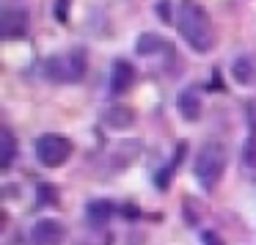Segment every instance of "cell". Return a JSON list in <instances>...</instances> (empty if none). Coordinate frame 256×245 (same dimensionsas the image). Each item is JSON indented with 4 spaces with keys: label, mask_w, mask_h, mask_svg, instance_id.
Instances as JSON below:
<instances>
[{
    "label": "cell",
    "mask_w": 256,
    "mask_h": 245,
    "mask_svg": "<svg viewBox=\"0 0 256 245\" xmlns=\"http://www.w3.org/2000/svg\"><path fill=\"white\" fill-rule=\"evenodd\" d=\"M168 8H171V0H160V3H157V14H160L162 22H174V17H171Z\"/></svg>",
    "instance_id": "17"
},
{
    "label": "cell",
    "mask_w": 256,
    "mask_h": 245,
    "mask_svg": "<svg viewBox=\"0 0 256 245\" xmlns=\"http://www.w3.org/2000/svg\"><path fill=\"white\" fill-rule=\"evenodd\" d=\"M56 20L58 22H69V0H56Z\"/></svg>",
    "instance_id": "15"
},
{
    "label": "cell",
    "mask_w": 256,
    "mask_h": 245,
    "mask_svg": "<svg viewBox=\"0 0 256 245\" xmlns=\"http://www.w3.org/2000/svg\"><path fill=\"white\" fill-rule=\"evenodd\" d=\"M160 50H168V44H166V39H162V36L144 34L138 39V56H154V52H160Z\"/></svg>",
    "instance_id": "13"
},
{
    "label": "cell",
    "mask_w": 256,
    "mask_h": 245,
    "mask_svg": "<svg viewBox=\"0 0 256 245\" xmlns=\"http://www.w3.org/2000/svg\"><path fill=\"white\" fill-rule=\"evenodd\" d=\"M86 66H88L86 50L83 47H74V50L64 52V56H56V58H50V61H44L42 72H44V78L52 80V83H80L83 74H86Z\"/></svg>",
    "instance_id": "3"
},
{
    "label": "cell",
    "mask_w": 256,
    "mask_h": 245,
    "mask_svg": "<svg viewBox=\"0 0 256 245\" xmlns=\"http://www.w3.org/2000/svg\"><path fill=\"white\" fill-rule=\"evenodd\" d=\"M135 83V66L130 61H116L113 64V74H110V94L122 96L132 88Z\"/></svg>",
    "instance_id": "7"
},
{
    "label": "cell",
    "mask_w": 256,
    "mask_h": 245,
    "mask_svg": "<svg viewBox=\"0 0 256 245\" xmlns=\"http://www.w3.org/2000/svg\"><path fill=\"white\" fill-rule=\"evenodd\" d=\"M242 160L248 162V166H254V168H256V138H250V140H248V146L242 149Z\"/></svg>",
    "instance_id": "16"
},
{
    "label": "cell",
    "mask_w": 256,
    "mask_h": 245,
    "mask_svg": "<svg viewBox=\"0 0 256 245\" xmlns=\"http://www.w3.org/2000/svg\"><path fill=\"white\" fill-rule=\"evenodd\" d=\"M0 30L3 39H22L28 34V14L22 8H6L0 17Z\"/></svg>",
    "instance_id": "6"
},
{
    "label": "cell",
    "mask_w": 256,
    "mask_h": 245,
    "mask_svg": "<svg viewBox=\"0 0 256 245\" xmlns=\"http://www.w3.org/2000/svg\"><path fill=\"white\" fill-rule=\"evenodd\" d=\"M102 122L110 130H130L135 124V110L130 105H110L102 113Z\"/></svg>",
    "instance_id": "8"
},
{
    "label": "cell",
    "mask_w": 256,
    "mask_h": 245,
    "mask_svg": "<svg viewBox=\"0 0 256 245\" xmlns=\"http://www.w3.org/2000/svg\"><path fill=\"white\" fill-rule=\"evenodd\" d=\"M72 140L66 135L58 132H44L39 140H36V160L42 162L44 168H58L72 157Z\"/></svg>",
    "instance_id": "4"
},
{
    "label": "cell",
    "mask_w": 256,
    "mask_h": 245,
    "mask_svg": "<svg viewBox=\"0 0 256 245\" xmlns=\"http://www.w3.org/2000/svg\"><path fill=\"white\" fill-rule=\"evenodd\" d=\"M223 171H226V149L218 140H206L196 154V166H193L196 179L204 190H215Z\"/></svg>",
    "instance_id": "2"
},
{
    "label": "cell",
    "mask_w": 256,
    "mask_h": 245,
    "mask_svg": "<svg viewBox=\"0 0 256 245\" xmlns=\"http://www.w3.org/2000/svg\"><path fill=\"white\" fill-rule=\"evenodd\" d=\"M176 105H179V113H182L184 122H198V116H201V94H198V88H193V86L184 88L182 94H179Z\"/></svg>",
    "instance_id": "10"
},
{
    "label": "cell",
    "mask_w": 256,
    "mask_h": 245,
    "mask_svg": "<svg viewBox=\"0 0 256 245\" xmlns=\"http://www.w3.org/2000/svg\"><path fill=\"white\" fill-rule=\"evenodd\" d=\"M204 245H223V240L215 232H204Z\"/></svg>",
    "instance_id": "19"
},
{
    "label": "cell",
    "mask_w": 256,
    "mask_h": 245,
    "mask_svg": "<svg viewBox=\"0 0 256 245\" xmlns=\"http://www.w3.org/2000/svg\"><path fill=\"white\" fill-rule=\"evenodd\" d=\"M64 223L56 220V218H44L34 226L30 232V242L34 245H61L64 242Z\"/></svg>",
    "instance_id": "5"
},
{
    "label": "cell",
    "mask_w": 256,
    "mask_h": 245,
    "mask_svg": "<svg viewBox=\"0 0 256 245\" xmlns=\"http://www.w3.org/2000/svg\"><path fill=\"white\" fill-rule=\"evenodd\" d=\"M113 215H116V204L108 201V198H94V201H88V206H86V218H88V223L96 226V228H102Z\"/></svg>",
    "instance_id": "9"
},
{
    "label": "cell",
    "mask_w": 256,
    "mask_h": 245,
    "mask_svg": "<svg viewBox=\"0 0 256 245\" xmlns=\"http://www.w3.org/2000/svg\"><path fill=\"white\" fill-rule=\"evenodd\" d=\"M14 154H17V138H14V132L8 127H3L0 130V168L3 171L12 168Z\"/></svg>",
    "instance_id": "11"
},
{
    "label": "cell",
    "mask_w": 256,
    "mask_h": 245,
    "mask_svg": "<svg viewBox=\"0 0 256 245\" xmlns=\"http://www.w3.org/2000/svg\"><path fill=\"white\" fill-rule=\"evenodd\" d=\"M184 152H188V144H184V140H179V146L174 149V154H171V162H168V166H166V168H162V171L154 176V182H157V188H160V190H166V188H168V179H171V174L176 171L179 166H182Z\"/></svg>",
    "instance_id": "12"
},
{
    "label": "cell",
    "mask_w": 256,
    "mask_h": 245,
    "mask_svg": "<svg viewBox=\"0 0 256 245\" xmlns=\"http://www.w3.org/2000/svg\"><path fill=\"white\" fill-rule=\"evenodd\" d=\"M250 61L248 58H237V61H234V78H237V83H250Z\"/></svg>",
    "instance_id": "14"
},
{
    "label": "cell",
    "mask_w": 256,
    "mask_h": 245,
    "mask_svg": "<svg viewBox=\"0 0 256 245\" xmlns=\"http://www.w3.org/2000/svg\"><path fill=\"white\" fill-rule=\"evenodd\" d=\"M176 28L182 39L193 47L196 52H210L215 44V28H212L210 14L196 0H179L176 6Z\"/></svg>",
    "instance_id": "1"
},
{
    "label": "cell",
    "mask_w": 256,
    "mask_h": 245,
    "mask_svg": "<svg viewBox=\"0 0 256 245\" xmlns=\"http://www.w3.org/2000/svg\"><path fill=\"white\" fill-rule=\"evenodd\" d=\"M39 201H52V204H56V193H52V188H50V184L39 188Z\"/></svg>",
    "instance_id": "18"
}]
</instances>
